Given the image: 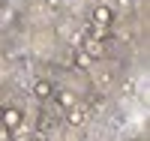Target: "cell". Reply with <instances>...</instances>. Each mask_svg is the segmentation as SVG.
<instances>
[{
    "label": "cell",
    "mask_w": 150,
    "mask_h": 141,
    "mask_svg": "<svg viewBox=\"0 0 150 141\" xmlns=\"http://www.w3.org/2000/svg\"><path fill=\"white\" fill-rule=\"evenodd\" d=\"M90 81H93L96 90H102V93H105V90H111V87L117 84V75H114V69L93 63V66H90Z\"/></svg>",
    "instance_id": "cell-1"
},
{
    "label": "cell",
    "mask_w": 150,
    "mask_h": 141,
    "mask_svg": "<svg viewBox=\"0 0 150 141\" xmlns=\"http://www.w3.org/2000/svg\"><path fill=\"white\" fill-rule=\"evenodd\" d=\"M114 9L111 6H105V3H99V6H93V12H90V27H102V30H108L111 24H114Z\"/></svg>",
    "instance_id": "cell-2"
},
{
    "label": "cell",
    "mask_w": 150,
    "mask_h": 141,
    "mask_svg": "<svg viewBox=\"0 0 150 141\" xmlns=\"http://www.w3.org/2000/svg\"><path fill=\"white\" fill-rule=\"evenodd\" d=\"M81 51H84L93 63H99V60L105 57V39H96V36H81Z\"/></svg>",
    "instance_id": "cell-3"
},
{
    "label": "cell",
    "mask_w": 150,
    "mask_h": 141,
    "mask_svg": "<svg viewBox=\"0 0 150 141\" xmlns=\"http://www.w3.org/2000/svg\"><path fill=\"white\" fill-rule=\"evenodd\" d=\"M21 123H24V114H21L18 108H12V105L0 108V126H3L6 132H15V129H21Z\"/></svg>",
    "instance_id": "cell-4"
},
{
    "label": "cell",
    "mask_w": 150,
    "mask_h": 141,
    "mask_svg": "<svg viewBox=\"0 0 150 141\" xmlns=\"http://www.w3.org/2000/svg\"><path fill=\"white\" fill-rule=\"evenodd\" d=\"M33 96L39 99V102H48V99L54 96V81L51 78H39V81L33 84Z\"/></svg>",
    "instance_id": "cell-5"
},
{
    "label": "cell",
    "mask_w": 150,
    "mask_h": 141,
    "mask_svg": "<svg viewBox=\"0 0 150 141\" xmlns=\"http://www.w3.org/2000/svg\"><path fill=\"white\" fill-rule=\"evenodd\" d=\"M54 99H57L60 111H69V108H75V105H78V96H75L72 90H54Z\"/></svg>",
    "instance_id": "cell-6"
},
{
    "label": "cell",
    "mask_w": 150,
    "mask_h": 141,
    "mask_svg": "<svg viewBox=\"0 0 150 141\" xmlns=\"http://www.w3.org/2000/svg\"><path fill=\"white\" fill-rule=\"evenodd\" d=\"M84 120H87V108L81 105V102H78L75 108H69V111H66V123H69V126H81Z\"/></svg>",
    "instance_id": "cell-7"
},
{
    "label": "cell",
    "mask_w": 150,
    "mask_h": 141,
    "mask_svg": "<svg viewBox=\"0 0 150 141\" xmlns=\"http://www.w3.org/2000/svg\"><path fill=\"white\" fill-rule=\"evenodd\" d=\"M72 66H75V69H81V72H87V69L93 66V60H90V57H87L84 51L78 48V51H75V54H72Z\"/></svg>",
    "instance_id": "cell-8"
},
{
    "label": "cell",
    "mask_w": 150,
    "mask_h": 141,
    "mask_svg": "<svg viewBox=\"0 0 150 141\" xmlns=\"http://www.w3.org/2000/svg\"><path fill=\"white\" fill-rule=\"evenodd\" d=\"M45 6L51 12H60V9H63V0H45Z\"/></svg>",
    "instance_id": "cell-9"
},
{
    "label": "cell",
    "mask_w": 150,
    "mask_h": 141,
    "mask_svg": "<svg viewBox=\"0 0 150 141\" xmlns=\"http://www.w3.org/2000/svg\"><path fill=\"white\" fill-rule=\"evenodd\" d=\"M114 39H120V42H129V39H132V33H129L126 27H123V30H117V33H114Z\"/></svg>",
    "instance_id": "cell-10"
},
{
    "label": "cell",
    "mask_w": 150,
    "mask_h": 141,
    "mask_svg": "<svg viewBox=\"0 0 150 141\" xmlns=\"http://www.w3.org/2000/svg\"><path fill=\"white\" fill-rule=\"evenodd\" d=\"M30 141H45V135H42V132H36V135H33Z\"/></svg>",
    "instance_id": "cell-11"
},
{
    "label": "cell",
    "mask_w": 150,
    "mask_h": 141,
    "mask_svg": "<svg viewBox=\"0 0 150 141\" xmlns=\"http://www.w3.org/2000/svg\"><path fill=\"white\" fill-rule=\"evenodd\" d=\"M0 12H9V9H6V0H0Z\"/></svg>",
    "instance_id": "cell-12"
}]
</instances>
